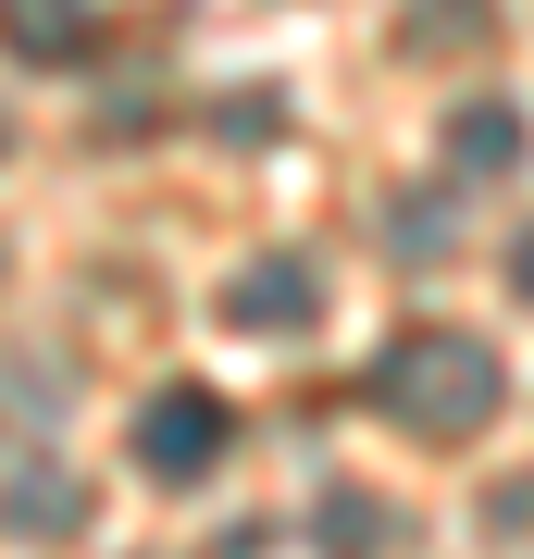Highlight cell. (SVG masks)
<instances>
[{
	"label": "cell",
	"mask_w": 534,
	"mask_h": 559,
	"mask_svg": "<svg viewBox=\"0 0 534 559\" xmlns=\"http://www.w3.org/2000/svg\"><path fill=\"white\" fill-rule=\"evenodd\" d=\"M373 399H385L397 436L448 448V436H485V423H497L510 373H497V348H485V336H460V323H411V336L373 360Z\"/></svg>",
	"instance_id": "6da1fadb"
},
{
	"label": "cell",
	"mask_w": 534,
	"mask_h": 559,
	"mask_svg": "<svg viewBox=\"0 0 534 559\" xmlns=\"http://www.w3.org/2000/svg\"><path fill=\"white\" fill-rule=\"evenodd\" d=\"M224 436H237V411L212 399V385H162V399L138 411V473H162V485H199L224 460Z\"/></svg>",
	"instance_id": "7a4b0ae2"
},
{
	"label": "cell",
	"mask_w": 534,
	"mask_h": 559,
	"mask_svg": "<svg viewBox=\"0 0 534 559\" xmlns=\"http://www.w3.org/2000/svg\"><path fill=\"white\" fill-rule=\"evenodd\" d=\"M311 311H323V274L298 249H261V261H237V286H224V323H237V336H298Z\"/></svg>",
	"instance_id": "3957f363"
},
{
	"label": "cell",
	"mask_w": 534,
	"mask_h": 559,
	"mask_svg": "<svg viewBox=\"0 0 534 559\" xmlns=\"http://www.w3.org/2000/svg\"><path fill=\"white\" fill-rule=\"evenodd\" d=\"M522 150H534L522 100H460L448 112V175H522Z\"/></svg>",
	"instance_id": "277c9868"
},
{
	"label": "cell",
	"mask_w": 534,
	"mask_h": 559,
	"mask_svg": "<svg viewBox=\"0 0 534 559\" xmlns=\"http://www.w3.org/2000/svg\"><path fill=\"white\" fill-rule=\"evenodd\" d=\"M87 498H75V473H50V460H13V535L25 547H50V535H75Z\"/></svg>",
	"instance_id": "5b68a950"
},
{
	"label": "cell",
	"mask_w": 534,
	"mask_h": 559,
	"mask_svg": "<svg viewBox=\"0 0 534 559\" xmlns=\"http://www.w3.org/2000/svg\"><path fill=\"white\" fill-rule=\"evenodd\" d=\"M397 38H411V50H485L497 13H485V0H411V25H397Z\"/></svg>",
	"instance_id": "8992f818"
},
{
	"label": "cell",
	"mask_w": 534,
	"mask_h": 559,
	"mask_svg": "<svg viewBox=\"0 0 534 559\" xmlns=\"http://www.w3.org/2000/svg\"><path fill=\"white\" fill-rule=\"evenodd\" d=\"M13 50L25 62H75L87 50V13H75V0H13Z\"/></svg>",
	"instance_id": "52a82bcc"
},
{
	"label": "cell",
	"mask_w": 534,
	"mask_h": 559,
	"mask_svg": "<svg viewBox=\"0 0 534 559\" xmlns=\"http://www.w3.org/2000/svg\"><path fill=\"white\" fill-rule=\"evenodd\" d=\"M323 547H336V559H373L385 547V510L373 498H323Z\"/></svg>",
	"instance_id": "ba28073f"
},
{
	"label": "cell",
	"mask_w": 534,
	"mask_h": 559,
	"mask_svg": "<svg viewBox=\"0 0 534 559\" xmlns=\"http://www.w3.org/2000/svg\"><path fill=\"white\" fill-rule=\"evenodd\" d=\"M485 522H497V535H534V473H522V485H497V510H485Z\"/></svg>",
	"instance_id": "9c48e42d"
},
{
	"label": "cell",
	"mask_w": 534,
	"mask_h": 559,
	"mask_svg": "<svg viewBox=\"0 0 534 559\" xmlns=\"http://www.w3.org/2000/svg\"><path fill=\"white\" fill-rule=\"evenodd\" d=\"M510 286H522V299H534V224H522V249H510Z\"/></svg>",
	"instance_id": "30bf717a"
}]
</instances>
